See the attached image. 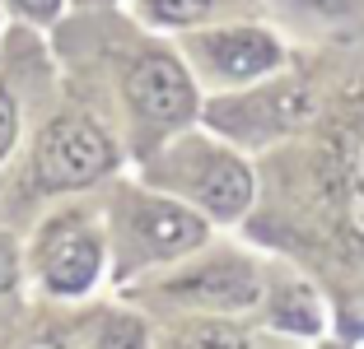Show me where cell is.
Instances as JSON below:
<instances>
[{
    "instance_id": "cell-8",
    "label": "cell",
    "mask_w": 364,
    "mask_h": 349,
    "mask_svg": "<svg viewBox=\"0 0 364 349\" xmlns=\"http://www.w3.org/2000/svg\"><path fill=\"white\" fill-rule=\"evenodd\" d=\"M252 326L318 345L332 331V303H327V294L318 289V279L309 270L267 252V279H262V303L252 312Z\"/></svg>"
},
{
    "instance_id": "cell-3",
    "label": "cell",
    "mask_w": 364,
    "mask_h": 349,
    "mask_svg": "<svg viewBox=\"0 0 364 349\" xmlns=\"http://www.w3.org/2000/svg\"><path fill=\"white\" fill-rule=\"evenodd\" d=\"M267 279V252L247 238H220L215 233L192 256L173 261L168 270L117 289L145 317H178V312H220V317H252L262 303Z\"/></svg>"
},
{
    "instance_id": "cell-1",
    "label": "cell",
    "mask_w": 364,
    "mask_h": 349,
    "mask_svg": "<svg viewBox=\"0 0 364 349\" xmlns=\"http://www.w3.org/2000/svg\"><path fill=\"white\" fill-rule=\"evenodd\" d=\"M117 168V135L85 107H61L33 131L23 159H14L10 172L0 177V223L23 238L52 205L107 187Z\"/></svg>"
},
{
    "instance_id": "cell-14",
    "label": "cell",
    "mask_w": 364,
    "mask_h": 349,
    "mask_svg": "<svg viewBox=\"0 0 364 349\" xmlns=\"http://www.w3.org/2000/svg\"><path fill=\"white\" fill-rule=\"evenodd\" d=\"M14 5H19L23 19H33V23H52L56 14H61L65 0H14Z\"/></svg>"
},
{
    "instance_id": "cell-15",
    "label": "cell",
    "mask_w": 364,
    "mask_h": 349,
    "mask_svg": "<svg viewBox=\"0 0 364 349\" xmlns=\"http://www.w3.org/2000/svg\"><path fill=\"white\" fill-rule=\"evenodd\" d=\"M252 349H318V345H309V340H294V336H276V331H257Z\"/></svg>"
},
{
    "instance_id": "cell-9",
    "label": "cell",
    "mask_w": 364,
    "mask_h": 349,
    "mask_svg": "<svg viewBox=\"0 0 364 349\" xmlns=\"http://www.w3.org/2000/svg\"><path fill=\"white\" fill-rule=\"evenodd\" d=\"M75 349H154V321L122 294H98L70 307Z\"/></svg>"
},
{
    "instance_id": "cell-12",
    "label": "cell",
    "mask_w": 364,
    "mask_h": 349,
    "mask_svg": "<svg viewBox=\"0 0 364 349\" xmlns=\"http://www.w3.org/2000/svg\"><path fill=\"white\" fill-rule=\"evenodd\" d=\"M220 0H145V14L150 23H164V28H196L215 14Z\"/></svg>"
},
{
    "instance_id": "cell-2",
    "label": "cell",
    "mask_w": 364,
    "mask_h": 349,
    "mask_svg": "<svg viewBox=\"0 0 364 349\" xmlns=\"http://www.w3.org/2000/svg\"><path fill=\"white\" fill-rule=\"evenodd\" d=\"M98 201H103L107 228V294H117L154 270H168L173 261L192 256L220 233L196 210L173 201L168 191L145 187L140 177H112L107 187H98Z\"/></svg>"
},
{
    "instance_id": "cell-7",
    "label": "cell",
    "mask_w": 364,
    "mask_h": 349,
    "mask_svg": "<svg viewBox=\"0 0 364 349\" xmlns=\"http://www.w3.org/2000/svg\"><path fill=\"white\" fill-rule=\"evenodd\" d=\"M187 70H201L210 84L243 89L262 84L285 65V47L271 28L257 23H229V28H196L187 33Z\"/></svg>"
},
{
    "instance_id": "cell-5",
    "label": "cell",
    "mask_w": 364,
    "mask_h": 349,
    "mask_svg": "<svg viewBox=\"0 0 364 349\" xmlns=\"http://www.w3.org/2000/svg\"><path fill=\"white\" fill-rule=\"evenodd\" d=\"M23 279L47 303H85L107 289V228L98 191L52 205L23 233Z\"/></svg>"
},
{
    "instance_id": "cell-4",
    "label": "cell",
    "mask_w": 364,
    "mask_h": 349,
    "mask_svg": "<svg viewBox=\"0 0 364 349\" xmlns=\"http://www.w3.org/2000/svg\"><path fill=\"white\" fill-rule=\"evenodd\" d=\"M140 182L168 191L173 201L196 210L215 228H243V219L257 205V168L229 140L192 126H182L140 159Z\"/></svg>"
},
{
    "instance_id": "cell-10",
    "label": "cell",
    "mask_w": 364,
    "mask_h": 349,
    "mask_svg": "<svg viewBox=\"0 0 364 349\" xmlns=\"http://www.w3.org/2000/svg\"><path fill=\"white\" fill-rule=\"evenodd\" d=\"M70 307L75 303H47L38 294L10 298L0 307V349H75Z\"/></svg>"
},
{
    "instance_id": "cell-6",
    "label": "cell",
    "mask_w": 364,
    "mask_h": 349,
    "mask_svg": "<svg viewBox=\"0 0 364 349\" xmlns=\"http://www.w3.org/2000/svg\"><path fill=\"white\" fill-rule=\"evenodd\" d=\"M122 107L131 116V154L145 159L150 149H159L168 135L182 126H192L201 112V94L187 70V61L168 52V47H140L122 65Z\"/></svg>"
},
{
    "instance_id": "cell-16",
    "label": "cell",
    "mask_w": 364,
    "mask_h": 349,
    "mask_svg": "<svg viewBox=\"0 0 364 349\" xmlns=\"http://www.w3.org/2000/svg\"><path fill=\"white\" fill-rule=\"evenodd\" d=\"M294 5H304V10H313V14H346L355 0H294Z\"/></svg>"
},
{
    "instance_id": "cell-11",
    "label": "cell",
    "mask_w": 364,
    "mask_h": 349,
    "mask_svg": "<svg viewBox=\"0 0 364 349\" xmlns=\"http://www.w3.org/2000/svg\"><path fill=\"white\" fill-rule=\"evenodd\" d=\"M154 349H252L257 326L252 317H220V312H178L150 317Z\"/></svg>"
},
{
    "instance_id": "cell-13",
    "label": "cell",
    "mask_w": 364,
    "mask_h": 349,
    "mask_svg": "<svg viewBox=\"0 0 364 349\" xmlns=\"http://www.w3.org/2000/svg\"><path fill=\"white\" fill-rule=\"evenodd\" d=\"M19 294H28V279H23V238L0 223V307Z\"/></svg>"
}]
</instances>
